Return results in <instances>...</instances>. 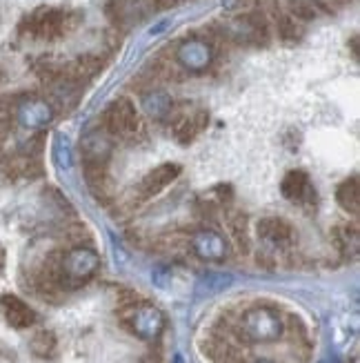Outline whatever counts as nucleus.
Here are the masks:
<instances>
[{
  "instance_id": "1",
  "label": "nucleus",
  "mask_w": 360,
  "mask_h": 363,
  "mask_svg": "<svg viewBox=\"0 0 360 363\" xmlns=\"http://www.w3.org/2000/svg\"><path fill=\"white\" fill-rule=\"evenodd\" d=\"M238 335L249 343L276 341L283 335V319H280V314L272 308H260V306L252 308L240 317Z\"/></svg>"
},
{
  "instance_id": "2",
  "label": "nucleus",
  "mask_w": 360,
  "mask_h": 363,
  "mask_svg": "<svg viewBox=\"0 0 360 363\" xmlns=\"http://www.w3.org/2000/svg\"><path fill=\"white\" fill-rule=\"evenodd\" d=\"M100 259L91 247H74L69 252H62L60 257V286L65 288H78L87 283L93 274L98 272Z\"/></svg>"
},
{
  "instance_id": "3",
  "label": "nucleus",
  "mask_w": 360,
  "mask_h": 363,
  "mask_svg": "<svg viewBox=\"0 0 360 363\" xmlns=\"http://www.w3.org/2000/svg\"><path fill=\"white\" fill-rule=\"evenodd\" d=\"M120 314H122V323L127 325L136 337L145 341L158 339L165 330V314L149 303H136V301L127 303V306H122Z\"/></svg>"
},
{
  "instance_id": "4",
  "label": "nucleus",
  "mask_w": 360,
  "mask_h": 363,
  "mask_svg": "<svg viewBox=\"0 0 360 363\" xmlns=\"http://www.w3.org/2000/svg\"><path fill=\"white\" fill-rule=\"evenodd\" d=\"M105 132L112 138L129 140L140 132V114L129 99H118L107 107L103 116Z\"/></svg>"
},
{
  "instance_id": "5",
  "label": "nucleus",
  "mask_w": 360,
  "mask_h": 363,
  "mask_svg": "<svg viewBox=\"0 0 360 363\" xmlns=\"http://www.w3.org/2000/svg\"><path fill=\"white\" fill-rule=\"evenodd\" d=\"M256 232H258V239L274 250H289L296 243V239H298L289 220L280 218V216L260 218Z\"/></svg>"
},
{
  "instance_id": "6",
  "label": "nucleus",
  "mask_w": 360,
  "mask_h": 363,
  "mask_svg": "<svg viewBox=\"0 0 360 363\" xmlns=\"http://www.w3.org/2000/svg\"><path fill=\"white\" fill-rule=\"evenodd\" d=\"M192 252L202 259V261H211V263H221L227 259L229 255V247H227V241H225V236L221 232H216V230H198L194 232L192 236Z\"/></svg>"
},
{
  "instance_id": "7",
  "label": "nucleus",
  "mask_w": 360,
  "mask_h": 363,
  "mask_svg": "<svg viewBox=\"0 0 360 363\" xmlns=\"http://www.w3.org/2000/svg\"><path fill=\"white\" fill-rule=\"evenodd\" d=\"M65 29L67 16L60 9H40L29 18V34L42 40H54L65 34Z\"/></svg>"
},
{
  "instance_id": "8",
  "label": "nucleus",
  "mask_w": 360,
  "mask_h": 363,
  "mask_svg": "<svg viewBox=\"0 0 360 363\" xmlns=\"http://www.w3.org/2000/svg\"><path fill=\"white\" fill-rule=\"evenodd\" d=\"M280 192L291 203H301V205H311L316 201V192L311 187V181L307 177V172L303 169H291L283 177L280 183Z\"/></svg>"
},
{
  "instance_id": "9",
  "label": "nucleus",
  "mask_w": 360,
  "mask_h": 363,
  "mask_svg": "<svg viewBox=\"0 0 360 363\" xmlns=\"http://www.w3.org/2000/svg\"><path fill=\"white\" fill-rule=\"evenodd\" d=\"M180 177V165L176 163H165V165H158L156 169H151L149 174L140 181L138 185V194L143 199H149V196H156L161 194L167 185H171L176 179Z\"/></svg>"
},
{
  "instance_id": "10",
  "label": "nucleus",
  "mask_w": 360,
  "mask_h": 363,
  "mask_svg": "<svg viewBox=\"0 0 360 363\" xmlns=\"http://www.w3.org/2000/svg\"><path fill=\"white\" fill-rule=\"evenodd\" d=\"M0 308H3L5 319L11 328L23 330V328L34 325V321H36V312L31 310L23 298L13 296V294H5L3 298H0Z\"/></svg>"
},
{
  "instance_id": "11",
  "label": "nucleus",
  "mask_w": 360,
  "mask_h": 363,
  "mask_svg": "<svg viewBox=\"0 0 360 363\" xmlns=\"http://www.w3.org/2000/svg\"><path fill=\"white\" fill-rule=\"evenodd\" d=\"M178 60L182 62L185 67H190V69H202V67H207L209 65V60H211V50H209V45L207 43H202V40H190V43H185L180 45V50H178Z\"/></svg>"
},
{
  "instance_id": "12",
  "label": "nucleus",
  "mask_w": 360,
  "mask_h": 363,
  "mask_svg": "<svg viewBox=\"0 0 360 363\" xmlns=\"http://www.w3.org/2000/svg\"><path fill=\"white\" fill-rule=\"evenodd\" d=\"M207 125V112H192V114H182L176 123H174V134L178 138V143H192V140L205 130Z\"/></svg>"
},
{
  "instance_id": "13",
  "label": "nucleus",
  "mask_w": 360,
  "mask_h": 363,
  "mask_svg": "<svg viewBox=\"0 0 360 363\" xmlns=\"http://www.w3.org/2000/svg\"><path fill=\"white\" fill-rule=\"evenodd\" d=\"M336 201H338V205L342 210H347L352 214L360 212V183H358V177H352V179L342 181L338 185Z\"/></svg>"
},
{
  "instance_id": "14",
  "label": "nucleus",
  "mask_w": 360,
  "mask_h": 363,
  "mask_svg": "<svg viewBox=\"0 0 360 363\" xmlns=\"http://www.w3.org/2000/svg\"><path fill=\"white\" fill-rule=\"evenodd\" d=\"M336 245L345 257H358V247H360V236H358V228L356 225H340L336 232Z\"/></svg>"
},
{
  "instance_id": "15",
  "label": "nucleus",
  "mask_w": 360,
  "mask_h": 363,
  "mask_svg": "<svg viewBox=\"0 0 360 363\" xmlns=\"http://www.w3.org/2000/svg\"><path fill=\"white\" fill-rule=\"evenodd\" d=\"M21 118L31 128H36V125L50 121V105L42 101H29L21 107Z\"/></svg>"
},
{
  "instance_id": "16",
  "label": "nucleus",
  "mask_w": 360,
  "mask_h": 363,
  "mask_svg": "<svg viewBox=\"0 0 360 363\" xmlns=\"http://www.w3.org/2000/svg\"><path fill=\"white\" fill-rule=\"evenodd\" d=\"M29 348H31V352H34L36 357L50 359L56 352V335L50 333V330H40V333H36L34 339H31Z\"/></svg>"
},
{
  "instance_id": "17",
  "label": "nucleus",
  "mask_w": 360,
  "mask_h": 363,
  "mask_svg": "<svg viewBox=\"0 0 360 363\" xmlns=\"http://www.w3.org/2000/svg\"><path fill=\"white\" fill-rule=\"evenodd\" d=\"M227 223H229V232H231V236H233V241H236V245H238L243 252H247L249 239H247V218H245V214H240V212L229 214Z\"/></svg>"
},
{
  "instance_id": "18",
  "label": "nucleus",
  "mask_w": 360,
  "mask_h": 363,
  "mask_svg": "<svg viewBox=\"0 0 360 363\" xmlns=\"http://www.w3.org/2000/svg\"><path fill=\"white\" fill-rule=\"evenodd\" d=\"M276 27H278L280 40H285V43H296V40L303 36V29H301L298 21L291 18V16H280Z\"/></svg>"
},
{
  "instance_id": "19",
  "label": "nucleus",
  "mask_w": 360,
  "mask_h": 363,
  "mask_svg": "<svg viewBox=\"0 0 360 363\" xmlns=\"http://www.w3.org/2000/svg\"><path fill=\"white\" fill-rule=\"evenodd\" d=\"M291 9H294V16L296 18H303V21H309L314 18V7H311L309 3H301V0H291Z\"/></svg>"
},
{
  "instance_id": "20",
  "label": "nucleus",
  "mask_w": 360,
  "mask_h": 363,
  "mask_svg": "<svg viewBox=\"0 0 360 363\" xmlns=\"http://www.w3.org/2000/svg\"><path fill=\"white\" fill-rule=\"evenodd\" d=\"M254 363H274V361H269V359H260V361H254Z\"/></svg>"
},
{
  "instance_id": "21",
  "label": "nucleus",
  "mask_w": 360,
  "mask_h": 363,
  "mask_svg": "<svg viewBox=\"0 0 360 363\" xmlns=\"http://www.w3.org/2000/svg\"><path fill=\"white\" fill-rule=\"evenodd\" d=\"M3 261H5V257H3V252H0V267H3Z\"/></svg>"
},
{
  "instance_id": "22",
  "label": "nucleus",
  "mask_w": 360,
  "mask_h": 363,
  "mask_svg": "<svg viewBox=\"0 0 360 363\" xmlns=\"http://www.w3.org/2000/svg\"><path fill=\"white\" fill-rule=\"evenodd\" d=\"M311 3H314V5H323V0H311Z\"/></svg>"
},
{
  "instance_id": "23",
  "label": "nucleus",
  "mask_w": 360,
  "mask_h": 363,
  "mask_svg": "<svg viewBox=\"0 0 360 363\" xmlns=\"http://www.w3.org/2000/svg\"><path fill=\"white\" fill-rule=\"evenodd\" d=\"M352 363H358V357H354V359H352Z\"/></svg>"
}]
</instances>
